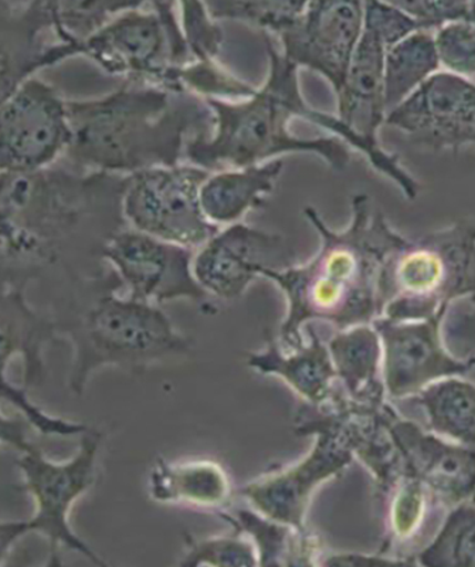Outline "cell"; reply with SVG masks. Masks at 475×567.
<instances>
[{"label": "cell", "mask_w": 475, "mask_h": 567, "mask_svg": "<svg viewBox=\"0 0 475 567\" xmlns=\"http://www.w3.org/2000/svg\"><path fill=\"white\" fill-rule=\"evenodd\" d=\"M385 126L427 151L475 148V81L438 71L389 111Z\"/></svg>", "instance_id": "4fadbf2b"}, {"label": "cell", "mask_w": 475, "mask_h": 567, "mask_svg": "<svg viewBox=\"0 0 475 567\" xmlns=\"http://www.w3.org/2000/svg\"><path fill=\"white\" fill-rule=\"evenodd\" d=\"M65 42H84L120 14L154 0H29Z\"/></svg>", "instance_id": "83f0119b"}, {"label": "cell", "mask_w": 475, "mask_h": 567, "mask_svg": "<svg viewBox=\"0 0 475 567\" xmlns=\"http://www.w3.org/2000/svg\"><path fill=\"white\" fill-rule=\"evenodd\" d=\"M389 432L404 467L431 488L450 511L475 499V447L450 442L393 410Z\"/></svg>", "instance_id": "e0dca14e"}, {"label": "cell", "mask_w": 475, "mask_h": 567, "mask_svg": "<svg viewBox=\"0 0 475 567\" xmlns=\"http://www.w3.org/2000/svg\"><path fill=\"white\" fill-rule=\"evenodd\" d=\"M210 171L200 166H155L130 175L124 216L133 229L195 250L219 233L207 219L200 190Z\"/></svg>", "instance_id": "30bf717a"}, {"label": "cell", "mask_w": 475, "mask_h": 567, "mask_svg": "<svg viewBox=\"0 0 475 567\" xmlns=\"http://www.w3.org/2000/svg\"><path fill=\"white\" fill-rule=\"evenodd\" d=\"M363 7L365 0H310L297 22L278 35L281 53L298 69L320 74L337 94L362 39Z\"/></svg>", "instance_id": "9a60e30c"}, {"label": "cell", "mask_w": 475, "mask_h": 567, "mask_svg": "<svg viewBox=\"0 0 475 567\" xmlns=\"http://www.w3.org/2000/svg\"><path fill=\"white\" fill-rule=\"evenodd\" d=\"M154 12L131 10L81 42V55L111 75L186 93L182 69L194 62L169 0H154Z\"/></svg>", "instance_id": "9c48e42d"}, {"label": "cell", "mask_w": 475, "mask_h": 567, "mask_svg": "<svg viewBox=\"0 0 475 567\" xmlns=\"http://www.w3.org/2000/svg\"><path fill=\"white\" fill-rule=\"evenodd\" d=\"M295 433L314 437L310 453L296 464L271 471L242 485L239 494L262 515L304 532L308 530V508L317 489L340 477L355 454L331 404L312 406L306 403L297 413Z\"/></svg>", "instance_id": "ba28073f"}, {"label": "cell", "mask_w": 475, "mask_h": 567, "mask_svg": "<svg viewBox=\"0 0 475 567\" xmlns=\"http://www.w3.org/2000/svg\"><path fill=\"white\" fill-rule=\"evenodd\" d=\"M304 216L320 236L316 256L304 265L261 271L286 297L278 339L287 351L304 346L302 328L311 322L345 329L381 317L382 268L404 237L362 194L352 197L351 220L342 230L328 226L314 207H306Z\"/></svg>", "instance_id": "3957f363"}, {"label": "cell", "mask_w": 475, "mask_h": 567, "mask_svg": "<svg viewBox=\"0 0 475 567\" xmlns=\"http://www.w3.org/2000/svg\"><path fill=\"white\" fill-rule=\"evenodd\" d=\"M117 271L75 278L68 301L52 313L60 338L72 343L69 388L83 394L99 369L115 367L141 374L158 362L188 357L192 339L182 336L158 306L118 296Z\"/></svg>", "instance_id": "5b68a950"}, {"label": "cell", "mask_w": 475, "mask_h": 567, "mask_svg": "<svg viewBox=\"0 0 475 567\" xmlns=\"http://www.w3.org/2000/svg\"><path fill=\"white\" fill-rule=\"evenodd\" d=\"M416 19L422 29L436 30L443 24L466 19L468 0H383Z\"/></svg>", "instance_id": "d590c367"}, {"label": "cell", "mask_w": 475, "mask_h": 567, "mask_svg": "<svg viewBox=\"0 0 475 567\" xmlns=\"http://www.w3.org/2000/svg\"><path fill=\"white\" fill-rule=\"evenodd\" d=\"M27 291L2 288V322H0V374H7L14 357L23 359L24 390L40 388L45 381L44 349L58 339V323L52 313L34 311Z\"/></svg>", "instance_id": "7402d4cb"}, {"label": "cell", "mask_w": 475, "mask_h": 567, "mask_svg": "<svg viewBox=\"0 0 475 567\" xmlns=\"http://www.w3.org/2000/svg\"><path fill=\"white\" fill-rule=\"evenodd\" d=\"M128 181L130 175L55 164L27 174L2 172V288L27 291L30 281L58 266L72 280L65 258L78 248L104 260L107 243L128 225Z\"/></svg>", "instance_id": "6da1fadb"}, {"label": "cell", "mask_w": 475, "mask_h": 567, "mask_svg": "<svg viewBox=\"0 0 475 567\" xmlns=\"http://www.w3.org/2000/svg\"><path fill=\"white\" fill-rule=\"evenodd\" d=\"M475 296V225L454 223L416 239L403 237L388 256L379 286L381 317L446 319L454 302Z\"/></svg>", "instance_id": "52a82bcc"}, {"label": "cell", "mask_w": 475, "mask_h": 567, "mask_svg": "<svg viewBox=\"0 0 475 567\" xmlns=\"http://www.w3.org/2000/svg\"><path fill=\"white\" fill-rule=\"evenodd\" d=\"M0 390H2V398L9 404H12L13 408H17L24 419L43 435H64V437H70V435H83L91 429L87 424L50 416L49 413H45L43 409H40L30 400L28 390L8 381V377H2Z\"/></svg>", "instance_id": "e575fe53"}, {"label": "cell", "mask_w": 475, "mask_h": 567, "mask_svg": "<svg viewBox=\"0 0 475 567\" xmlns=\"http://www.w3.org/2000/svg\"><path fill=\"white\" fill-rule=\"evenodd\" d=\"M72 141L68 100L38 78L20 84L0 110V171L27 174L63 158Z\"/></svg>", "instance_id": "8fae6325"}, {"label": "cell", "mask_w": 475, "mask_h": 567, "mask_svg": "<svg viewBox=\"0 0 475 567\" xmlns=\"http://www.w3.org/2000/svg\"><path fill=\"white\" fill-rule=\"evenodd\" d=\"M466 19L475 24V0H468Z\"/></svg>", "instance_id": "f35d334b"}, {"label": "cell", "mask_w": 475, "mask_h": 567, "mask_svg": "<svg viewBox=\"0 0 475 567\" xmlns=\"http://www.w3.org/2000/svg\"><path fill=\"white\" fill-rule=\"evenodd\" d=\"M472 308L467 312L459 313L450 322L447 336L464 343V346L475 347V296L469 297Z\"/></svg>", "instance_id": "74e56055"}, {"label": "cell", "mask_w": 475, "mask_h": 567, "mask_svg": "<svg viewBox=\"0 0 475 567\" xmlns=\"http://www.w3.org/2000/svg\"><path fill=\"white\" fill-rule=\"evenodd\" d=\"M210 17L251 24L280 35L304 12L310 0H204Z\"/></svg>", "instance_id": "f546056e"}, {"label": "cell", "mask_w": 475, "mask_h": 567, "mask_svg": "<svg viewBox=\"0 0 475 567\" xmlns=\"http://www.w3.org/2000/svg\"><path fill=\"white\" fill-rule=\"evenodd\" d=\"M185 555L179 560L184 567H256L259 554L249 536L235 529L231 534L196 538L185 535Z\"/></svg>", "instance_id": "4dcf8cb0"}, {"label": "cell", "mask_w": 475, "mask_h": 567, "mask_svg": "<svg viewBox=\"0 0 475 567\" xmlns=\"http://www.w3.org/2000/svg\"><path fill=\"white\" fill-rule=\"evenodd\" d=\"M72 141L63 158L85 172L133 175L179 165L192 134L214 131V111L190 93L125 80L104 97L68 101Z\"/></svg>", "instance_id": "277c9868"}, {"label": "cell", "mask_w": 475, "mask_h": 567, "mask_svg": "<svg viewBox=\"0 0 475 567\" xmlns=\"http://www.w3.org/2000/svg\"><path fill=\"white\" fill-rule=\"evenodd\" d=\"M426 413L428 429L450 442L475 447V384L462 377L440 379L412 398Z\"/></svg>", "instance_id": "484cf974"}, {"label": "cell", "mask_w": 475, "mask_h": 567, "mask_svg": "<svg viewBox=\"0 0 475 567\" xmlns=\"http://www.w3.org/2000/svg\"><path fill=\"white\" fill-rule=\"evenodd\" d=\"M148 487L155 503L188 506L205 513H226L235 499L230 474L211 460L174 463L156 458L149 471Z\"/></svg>", "instance_id": "44dd1931"}, {"label": "cell", "mask_w": 475, "mask_h": 567, "mask_svg": "<svg viewBox=\"0 0 475 567\" xmlns=\"http://www.w3.org/2000/svg\"><path fill=\"white\" fill-rule=\"evenodd\" d=\"M134 300L162 303L189 300L210 308L209 293L194 275V250L124 227L103 251Z\"/></svg>", "instance_id": "7c38bea8"}, {"label": "cell", "mask_w": 475, "mask_h": 567, "mask_svg": "<svg viewBox=\"0 0 475 567\" xmlns=\"http://www.w3.org/2000/svg\"><path fill=\"white\" fill-rule=\"evenodd\" d=\"M282 169L285 161L278 158L210 175L200 190L207 219L217 226H229L239 221L247 212L265 206Z\"/></svg>", "instance_id": "603a6c76"}, {"label": "cell", "mask_w": 475, "mask_h": 567, "mask_svg": "<svg viewBox=\"0 0 475 567\" xmlns=\"http://www.w3.org/2000/svg\"><path fill=\"white\" fill-rule=\"evenodd\" d=\"M442 70L475 81V24L467 19L434 30Z\"/></svg>", "instance_id": "1f68e13d"}, {"label": "cell", "mask_w": 475, "mask_h": 567, "mask_svg": "<svg viewBox=\"0 0 475 567\" xmlns=\"http://www.w3.org/2000/svg\"><path fill=\"white\" fill-rule=\"evenodd\" d=\"M29 0H2V7L14 8L20 7V4L28 3Z\"/></svg>", "instance_id": "ab89813d"}, {"label": "cell", "mask_w": 475, "mask_h": 567, "mask_svg": "<svg viewBox=\"0 0 475 567\" xmlns=\"http://www.w3.org/2000/svg\"><path fill=\"white\" fill-rule=\"evenodd\" d=\"M443 322L440 318L392 321L385 317L372 322L381 336L388 398L412 399L440 379L474 371L475 354L457 358L444 346Z\"/></svg>", "instance_id": "5bb4252c"}, {"label": "cell", "mask_w": 475, "mask_h": 567, "mask_svg": "<svg viewBox=\"0 0 475 567\" xmlns=\"http://www.w3.org/2000/svg\"><path fill=\"white\" fill-rule=\"evenodd\" d=\"M438 71H442V64L434 30L419 29L386 49L383 73L389 111L411 97Z\"/></svg>", "instance_id": "4316f807"}, {"label": "cell", "mask_w": 475, "mask_h": 567, "mask_svg": "<svg viewBox=\"0 0 475 567\" xmlns=\"http://www.w3.org/2000/svg\"><path fill=\"white\" fill-rule=\"evenodd\" d=\"M2 442L20 453L17 465L23 474L19 489L34 501V514L27 520L0 525L2 546L0 555L7 559L9 550L23 536L39 534L48 539L50 564L59 565L62 548L78 551L99 566H107L90 545L85 544L70 525V513L79 498L93 487L97 478V460L103 433L90 429L81 435L80 447L72 458L62 461L45 457L42 449L30 442L27 427L18 417L2 416Z\"/></svg>", "instance_id": "8992f818"}, {"label": "cell", "mask_w": 475, "mask_h": 567, "mask_svg": "<svg viewBox=\"0 0 475 567\" xmlns=\"http://www.w3.org/2000/svg\"><path fill=\"white\" fill-rule=\"evenodd\" d=\"M419 29L422 27L417 20L404 10L383 0H365L363 32L375 38L383 48H392Z\"/></svg>", "instance_id": "836d02e7"}, {"label": "cell", "mask_w": 475, "mask_h": 567, "mask_svg": "<svg viewBox=\"0 0 475 567\" xmlns=\"http://www.w3.org/2000/svg\"><path fill=\"white\" fill-rule=\"evenodd\" d=\"M180 27L195 60H215L224 44V33L210 17L204 0H178Z\"/></svg>", "instance_id": "d6a6232c"}, {"label": "cell", "mask_w": 475, "mask_h": 567, "mask_svg": "<svg viewBox=\"0 0 475 567\" xmlns=\"http://www.w3.org/2000/svg\"><path fill=\"white\" fill-rule=\"evenodd\" d=\"M282 252L281 236L237 221L199 248L194 257V275L209 296L235 301L265 268H278L271 261Z\"/></svg>", "instance_id": "2e32d148"}, {"label": "cell", "mask_w": 475, "mask_h": 567, "mask_svg": "<svg viewBox=\"0 0 475 567\" xmlns=\"http://www.w3.org/2000/svg\"><path fill=\"white\" fill-rule=\"evenodd\" d=\"M378 565H402V560L391 558V556L375 554H352V551H337L328 550L326 558H323L322 566H378Z\"/></svg>", "instance_id": "8d00e7d4"}, {"label": "cell", "mask_w": 475, "mask_h": 567, "mask_svg": "<svg viewBox=\"0 0 475 567\" xmlns=\"http://www.w3.org/2000/svg\"><path fill=\"white\" fill-rule=\"evenodd\" d=\"M269 73L249 99H204L214 111L210 134L186 144L190 164L207 171L265 164L286 154H312L333 171H345L351 148L365 155V146L337 114L323 113L307 103L298 65L290 62L265 33Z\"/></svg>", "instance_id": "7a4b0ae2"}, {"label": "cell", "mask_w": 475, "mask_h": 567, "mask_svg": "<svg viewBox=\"0 0 475 567\" xmlns=\"http://www.w3.org/2000/svg\"><path fill=\"white\" fill-rule=\"evenodd\" d=\"M2 60L0 94L8 99L39 70L81 55V42H65L37 4L2 7Z\"/></svg>", "instance_id": "d6986e66"}, {"label": "cell", "mask_w": 475, "mask_h": 567, "mask_svg": "<svg viewBox=\"0 0 475 567\" xmlns=\"http://www.w3.org/2000/svg\"><path fill=\"white\" fill-rule=\"evenodd\" d=\"M231 528L249 536L260 566H322L327 549L320 536L278 523L255 508L219 514Z\"/></svg>", "instance_id": "cb8c5ba5"}, {"label": "cell", "mask_w": 475, "mask_h": 567, "mask_svg": "<svg viewBox=\"0 0 475 567\" xmlns=\"http://www.w3.org/2000/svg\"><path fill=\"white\" fill-rule=\"evenodd\" d=\"M424 567H475V499L450 509L433 538L414 556Z\"/></svg>", "instance_id": "f1b7e54d"}, {"label": "cell", "mask_w": 475, "mask_h": 567, "mask_svg": "<svg viewBox=\"0 0 475 567\" xmlns=\"http://www.w3.org/2000/svg\"><path fill=\"white\" fill-rule=\"evenodd\" d=\"M375 498L383 526L379 554L416 565L414 556L431 542L448 509L406 467L386 488L376 491Z\"/></svg>", "instance_id": "ac0fdd59"}, {"label": "cell", "mask_w": 475, "mask_h": 567, "mask_svg": "<svg viewBox=\"0 0 475 567\" xmlns=\"http://www.w3.org/2000/svg\"><path fill=\"white\" fill-rule=\"evenodd\" d=\"M338 381L351 398L386 399L381 336L372 323L340 329L328 341Z\"/></svg>", "instance_id": "d4e9b609"}, {"label": "cell", "mask_w": 475, "mask_h": 567, "mask_svg": "<svg viewBox=\"0 0 475 567\" xmlns=\"http://www.w3.org/2000/svg\"><path fill=\"white\" fill-rule=\"evenodd\" d=\"M307 328L310 339L292 351H287L280 339L267 333L266 347L247 354L246 362L252 371L281 379L306 403L320 406L331 399L340 381L328 342L322 341L311 323Z\"/></svg>", "instance_id": "ffe728a7"}]
</instances>
